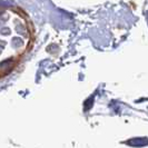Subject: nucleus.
<instances>
[{
	"instance_id": "f257e3e1",
	"label": "nucleus",
	"mask_w": 148,
	"mask_h": 148,
	"mask_svg": "<svg viewBox=\"0 0 148 148\" xmlns=\"http://www.w3.org/2000/svg\"><path fill=\"white\" fill-rule=\"evenodd\" d=\"M31 28L21 12L0 8V77L18 64L31 42Z\"/></svg>"
}]
</instances>
